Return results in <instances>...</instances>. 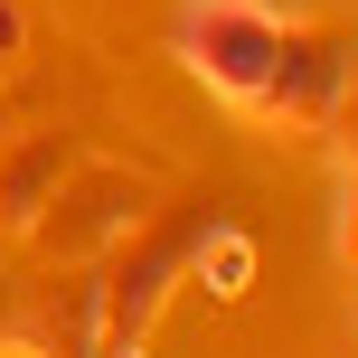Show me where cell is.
Returning a JSON list of instances; mask_svg holds the SVG:
<instances>
[{
    "label": "cell",
    "mask_w": 358,
    "mask_h": 358,
    "mask_svg": "<svg viewBox=\"0 0 358 358\" xmlns=\"http://www.w3.org/2000/svg\"><path fill=\"white\" fill-rule=\"evenodd\" d=\"M283 29L292 19L273 0H179L170 48H179V66L208 94H227L236 113H255L264 85H273V66H283Z\"/></svg>",
    "instance_id": "obj_1"
},
{
    "label": "cell",
    "mask_w": 358,
    "mask_h": 358,
    "mask_svg": "<svg viewBox=\"0 0 358 358\" xmlns=\"http://www.w3.org/2000/svg\"><path fill=\"white\" fill-rule=\"evenodd\" d=\"M349 48L358 29H321V19H292L283 29V66H273L255 123H292V132H321L340 123V94H349Z\"/></svg>",
    "instance_id": "obj_2"
},
{
    "label": "cell",
    "mask_w": 358,
    "mask_h": 358,
    "mask_svg": "<svg viewBox=\"0 0 358 358\" xmlns=\"http://www.w3.org/2000/svg\"><path fill=\"white\" fill-rule=\"evenodd\" d=\"M38 358H104V283L94 273H66L29 321H10Z\"/></svg>",
    "instance_id": "obj_3"
},
{
    "label": "cell",
    "mask_w": 358,
    "mask_h": 358,
    "mask_svg": "<svg viewBox=\"0 0 358 358\" xmlns=\"http://www.w3.org/2000/svg\"><path fill=\"white\" fill-rule=\"evenodd\" d=\"M66 161L76 151L57 142V132L10 142L0 151V217H10V227H38V208H57V189H66Z\"/></svg>",
    "instance_id": "obj_4"
},
{
    "label": "cell",
    "mask_w": 358,
    "mask_h": 358,
    "mask_svg": "<svg viewBox=\"0 0 358 358\" xmlns=\"http://www.w3.org/2000/svg\"><path fill=\"white\" fill-rule=\"evenodd\" d=\"M189 264L217 273V292L236 302V292H245V273H255V245H245L236 227H217V217H208V227H198V245H189Z\"/></svg>",
    "instance_id": "obj_5"
},
{
    "label": "cell",
    "mask_w": 358,
    "mask_h": 358,
    "mask_svg": "<svg viewBox=\"0 0 358 358\" xmlns=\"http://www.w3.org/2000/svg\"><path fill=\"white\" fill-rule=\"evenodd\" d=\"M340 264L358 273V161L340 170Z\"/></svg>",
    "instance_id": "obj_6"
},
{
    "label": "cell",
    "mask_w": 358,
    "mask_h": 358,
    "mask_svg": "<svg viewBox=\"0 0 358 358\" xmlns=\"http://www.w3.org/2000/svg\"><path fill=\"white\" fill-rule=\"evenodd\" d=\"M340 123L358 132V48H349V94H340Z\"/></svg>",
    "instance_id": "obj_7"
},
{
    "label": "cell",
    "mask_w": 358,
    "mask_h": 358,
    "mask_svg": "<svg viewBox=\"0 0 358 358\" xmlns=\"http://www.w3.org/2000/svg\"><path fill=\"white\" fill-rule=\"evenodd\" d=\"M10 48H19V10L0 0V57H10Z\"/></svg>",
    "instance_id": "obj_8"
},
{
    "label": "cell",
    "mask_w": 358,
    "mask_h": 358,
    "mask_svg": "<svg viewBox=\"0 0 358 358\" xmlns=\"http://www.w3.org/2000/svg\"><path fill=\"white\" fill-rule=\"evenodd\" d=\"M104 358H142V349H104Z\"/></svg>",
    "instance_id": "obj_9"
},
{
    "label": "cell",
    "mask_w": 358,
    "mask_h": 358,
    "mask_svg": "<svg viewBox=\"0 0 358 358\" xmlns=\"http://www.w3.org/2000/svg\"><path fill=\"white\" fill-rule=\"evenodd\" d=\"M0 330H10V311H0Z\"/></svg>",
    "instance_id": "obj_10"
}]
</instances>
